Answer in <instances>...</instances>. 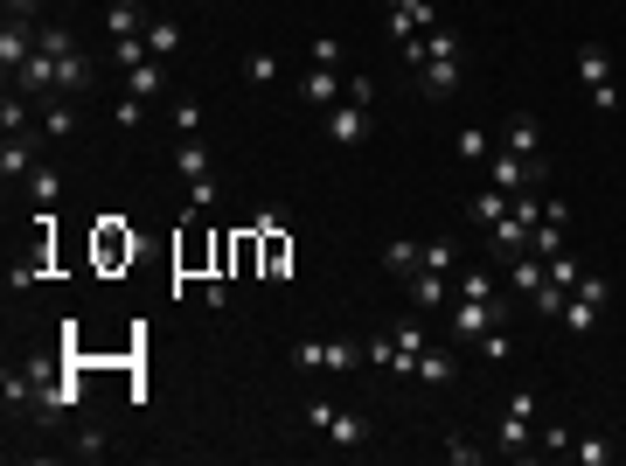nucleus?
<instances>
[{
	"mask_svg": "<svg viewBox=\"0 0 626 466\" xmlns=\"http://www.w3.org/2000/svg\"><path fill=\"white\" fill-rule=\"evenodd\" d=\"M446 460H453V466H480V460H487V446H473V439L453 432V439H446Z\"/></svg>",
	"mask_w": 626,
	"mask_h": 466,
	"instance_id": "39",
	"label": "nucleus"
},
{
	"mask_svg": "<svg viewBox=\"0 0 626 466\" xmlns=\"http://www.w3.org/2000/svg\"><path fill=\"white\" fill-rule=\"evenodd\" d=\"M578 77H585V91H592L599 112L620 105V77H613V49H606V42H585V49H578Z\"/></svg>",
	"mask_w": 626,
	"mask_h": 466,
	"instance_id": "2",
	"label": "nucleus"
},
{
	"mask_svg": "<svg viewBox=\"0 0 626 466\" xmlns=\"http://www.w3.org/2000/svg\"><path fill=\"white\" fill-rule=\"evenodd\" d=\"M42 133H49V140H77V112H70V98H49V105H42Z\"/></svg>",
	"mask_w": 626,
	"mask_h": 466,
	"instance_id": "22",
	"label": "nucleus"
},
{
	"mask_svg": "<svg viewBox=\"0 0 626 466\" xmlns=\"http://www.w3.org/2000/svg\"><path fill=\"white\" fill-rule=\"evenodd\" d=\"M307 56H313V63H327V70H341V42H334V35H313Z\"/></svg>",
	"mask_w": 626,
	"mask_h": 466,
	"instance_id": "44",
	"label": "nucleus"
},
{
	"mask_svg": "<svg viewBox=\"0 0 626 466\" xmlns=\"http://www.w3.org/2000/svg\"><path fill=\"white\" fill-rule=\"evenodd\" d=\"M613 453H620V446H613V439H599V432L571 446V460H578V466H613Z\"/></svg>",
	"mask_w": 626,
	"mask_h": 466,
	"instance_id": "28",
	"label": "nucleus"
},
{
	"mask_svg": "<svg viewBox=\"0 0 626 466\" xmlns=\"http://www.w3.org/2000/svg\"><path fill=\"white\" fill-rule=\"evenodd\" d=\"M460 160H473V167H487V133H480V126H460Z\"/></svg>",
	"mask_w": 626,
	"mask_h": 466,
	"instance_id": "37",
	"label": "nucleus"
},
{
	"mask_svg": "<svg viewBox=\"0 0 626 466\" xmlns=\"http://www.w3.org/2000/svg\"><path fill=\"white\" fill-rule=\"evenodd\" d=\"M77 397H84V390H77V376H49V383H42V397H35L42 425H63V418L77 411Z\"/></svg>",
	"mask_w": 626,
	"mask_h": 466,
	"instance_id": "8",
	"label": "nucleus"
},
{
	"mask_svg": "<svg viewBox=\"0 0 626 466\" xmlns=\"http://www.w3.org/2000/svg\"><path fill=\"white\" fill-rule=\"evenodd\" d=\"M35 28H42V21H14V14L0 21V70H7V84H14V70L35 56Z\"/></svg>",
	"mask_w": 626,
	"mask_h": 466,
	"instance_id": "5",
	"label": "nucleus"
},
{
	"mask_svg": "<svg viewBox=\"0 0 626 466\" xmlns=\"http://www.w3.org/2000/svg\"><path fill=\"white\" fill-rule=\"evenodd\" d=\"M28 112H42L35 98H21L14 84H7V98H0V133H28Z\"/></svg>",
	"mask_w": 626,
	"mask_h": 466,
	"instance_id": "21",
	"label": "nucleus"
},
{
	"mask_svg": "<svg viewBox=\"0 0 626 466\" xmlns=\"http://www.w3.org/2000/svg\"><path fill=\"white\" fill-rule=\"evenodd\" d=\"M460 300H501V279L494 272H460Z\"/></svg>",
	"mask_w": 626,
	"mask_h": 466,
	"instance_id": "29",
	"label": "nucleus"
},
{
	"mask_svg": "<svg viewBox=\"0 0 626 466\" xmlns=\"http://www.w3.org/2000/svg\"><path fill=\"white\" fill-rule=\"evenodd\" d=\"M425 265H432V272H446V279H453V237H432V244H425Z\"/></svg>",
	"mask_w": 626,
	"mask_h": 466,
	"instance_id": "41",
	"label": "nucleus"
},
{
	"mask_svg": "<svg viewBox=\"0 0 626 466\" xmlns=\"http://www.w3.org/2000/svg\"><path fill=\"white\" fill-rule=\"evenodd\" d=\"M501 320H508V300H460V293H453V334H473V341H480V334L501 327Z\"/></svg>",
	"mask_w": 626,
	"mask_h": 466,
	"instance_id": "4",
	"label": "nucleus"
},
{
	"mask_svg": "<svg viewBox=\"0 0 626 466\" xmlns=\"http://www.w3.org/2000/svg\"><path fill=\"white\" fill-rule=\"evenodd\" d=\"M606 307H613V279H599V272H585V279L571 286V300H564V313H557V320H564L571 334H592V327L606 320Z\"/></svg>",
	"mask_w": 626,
	"mask_h": 466,
	"instance_id": "1",
	"label": "nucleus"
},
{
	"mask_svg": "<svg viewBox=\"0 0 626 466\" xmlns=\"http://www.w3.org/2000/svg\"><path fill=\"white\" fill-rule=\"evenodd\" d=\"M383 265H390V272H418V265H425V244H411V237H390V244H383Z\"/></svg>",
	"mask_w": 626,
	"mask_h": 466,
	"instance_id": "24",
	"label": "nucleus"
},
{
	"mask_svg": "<svg viewBox=\"0 0 626 466\" xmlns=\"http://www.w3.org/2000/svg\"><path fill=\"white\" fill-rule=\"evenodd\" d=\"M508 265H515V272H508V279H515V293H522V300H536V293H543V279H550V265H543L536 251H522V258H508Z\"/></svg>",
	"mask_w": 626,
	"mask_h": 466,
	"instance_id": "18",
	"label": "nucleus"
},
{
	"mask_svg": "<svg viewBox=\"0 0 626 466\" xmlns=\"http://www.w3.org/2000/svg\"><path fill=\"white\" fill-rule=\"evenodd\" d=\"M174 133L181 140H202V105L195 98H174Z\"/></svg>",
	"mask_w": 626,
	"mask_h": 466,
	"instance_id": "31",
	"label": "nucleus"
},
{
	"mask_svg": "<svg viewBox=\"0 0 626 466\" xmlns=\"http://www.w3.org/2000/svg\"><path fill=\"white\" fill-rule=\"evenodd\" d=\"M543 174H550V160H522V154H501L487 160V181L501 188V195H522V188H543Z\"/></svg>",
	"mask_w": 626,
	"mask_h": 466,
	"instance_id": "3",
	"label": "nucleus"
},
{
	"mask_svg": "<svg viewBox=\"0 0 626 466\" xmlns=\"http://www.w3.org/2000/svg\"><path fill=\"white\" fill-rule=\"evenodd\" d=\"M98 251H105V265H112V258H133V230H126V237H119V230H105V237H98Z\"/></svg>",
	"mask_w": 626,
	"mask_h": 466,
	"instance_id": "42",
	"label": "nucleus"
},
{
	"mask_svg": "<svg viewBox=\"0 0 626 466\" xmlns=\"http://www.w3.org/2000/svg\"><path fill=\"white\" fill-rule=\"evenodd\" d=\"M369 348H348V341H327V369H355Z\"/></svg>",
	"mask_w": 626,
	"mask_h": 466,
	"instance_id": "43",
	"label": "nucleus"
},
{
	"mask_svg": "<svg viewBox=\"0 0 626 466\" xmlns=\"http://www.w3.org/2000/svg\"><path fill=\"white\" fill-rule=\"evenodd\" d=\"M439 14H432V0H397L390 7V42H411V35H425Z\"/></svg>",
	"mask_w": 626,
	"mask_h": 466,
	"instance_id": "12",
	"label": "nucleus"
},
{
	"mask_svg": "<svg viewBox=\"0 0 626 466\" xmlns=\"http://www.w3.org/2000/svg\"><path fill=\"white\" fill-rule=\"evenodd\" d=\"M411 376H418V383H453V355H446V348H425Z\"/></svg>",
	"mask_w": 626,
	"mask_h": 466,
	"instance_id": "27",
	"label": "nucleus"
},
{
	"mask_svg": "<svg viewBox=\"0 0 626 466\" xmlns=\"http://www.w3.org/2000/svg\"><path fill=\"white\" fill-rule=\"evenodd\" d=\"M258 237H265V279H286V237H279V216L272 209L258 216Z\"/></svg>",
	"mask_w": 626,
	"mask_h": 466,
	"instance_id": "17",
	"label": "nucleus"
},
{
	"mask_svg": "<svg viewBox=\"0 0 626 466\" xmlns=\"http://www.w3.org/2000/svg\"><path fill=\"white\" fill-rule=\"evenodd\" d=\"M147 49H154V63L174 56V49H181V28H174V21H147Z\"/></svg>",
	"mask_w": 626,
	"mask_h": 466,
	"instance_id": "30",
	"label": "nucleus"
},
{
	"mask_svg": "<svg viewBox=\"0 0 626 466\" xmlns=\"http://www.w3.org/2000/svg\"><path fill=\"white\" fill-rule=\"evenodd\" d=\"M160 84H167L160 63H133V70H126V98H160Z\"/></svg>",
	"mask_w": 626,
	"mask_h": 466,
	"instance_id": "26",
	"label": "nucleus"
},
{
	"mask_svg": "<svg viewBox=\"0 0 626 466\" xmlns=\"http://www.w3.org/2000/svg\"><path fill=\"white\" fill-rule=\"evenodd\" d=\"M35 167H42V160H35V140H28V133H7V147H0V181L14 188V181H28Z\"/></svg>",
	"mask_w": 626,
	"mask_h": 466,
	"instance_id": "10",
	"label": "nucleus"
},
{
	"mask_svg": "<svg viewBox=\"0 0 626 466\" xmlns=\"http://www.w3.org/2000/svg\"><path fill=\"white\" fill-rule=\"evenodd\" d=\"M425 348H432V334H425V320H418V313H411V320H404V327H397V355H404V362H397V376H411V369H418V355H425Z\"/></svg>",
	"mask_w": 626,
	"mask_h": 466,
	"instance_id": "15",
	"label": "nucleus"
},
{
	"mask_svg": "<svg viewBox=\"0 0 626 466\" xmlns=\"http://www.w3.org/2000/svg\"><path fill=\"white\" fill-rule=\"evenodd\" d=\"M70 453H77V460H105V453H112V439H105V432H91V425H84V432H77V439H70Z\"/></svg>",
	"mask_w": 626,
	"mask_h": 466,
	"instance_id": "35",
	"label": "nucleus"
},
{
	"mask_svg": "<svg viewBox=\"0 0 626 466\" xmlns=\"http://www.w3.org/2000/svg\"><path fill=\"white\" fill-rule=\"evenodd\" d=\"M300 98H307V105H320V112H334V105H341V70L313 63V70H307V84H300Z\"/></svg>",
	"mask_w": 626,
	"mask_h": 466,
	"instance_id": "13",
	"label": "nucleus"
},
{
	"mask_svg": "<svg viewBox=\"0 0 626 466\" xmlns=\"http://www.w3.org/2000/svg\"><path fill=\"white\" fill-rule=\"evenodd\" d=\"M383 7H397V0H383Z\"/></svg>",
	"mask_w": 626,
	"mask_h": 466,
	"instance_id": "49",
	"label": "nucleus"
},
{
	"mask_svg": "<svg viewBox=\"0 0 626 466\" xmlns=\"http://www.w3.org/2000/svg\"><path fill=\"white\" fill-rule=\"evenodd\" d=\"M320 439H334V446H362V439H369V425H362L355 411H327V425H320Z\"/></svg>",
	"mask_w": 626,
	"mask_h": 466,
	"instance_id": "19",
	"label": "nucleus"
},
{
	"mask_svg": "<svg viewBox=\"0 0 626 466\" xmlns=\"http://www.w3.org/2000/svg\"><path fill=\"white\" fill-rule=\"evenodd\" d=\"M418 91H425V98H453V91H460V49L418 63Z\"/></svg>",
	"mask_w": 626,
	"mask_h": 466,
	"instance_id": "9",
	"label": "nucleus"
},
{
	"mask_svg": "<svg viewBox=\"0 0 626 466\" xmlns=\"http://www.w3.org/2000/svg\"><path fill=\"white\" fill-rule=\"evenodd\" d=\"M293 362H300V369H327V341H300Z\"/></svg>",
	"mask_w": 626,
	"mask_h": 466,
	"instance_id": "45",
	"label": "nucleus"
},
{
	"mask_svg": "<svg viewBox=\"0 0 626 466\" xmlns=\"http://www.w3.org/2000/svg\"><path fill=\"white\" fill-rule=\"evenodd\" d=\"M543 265H550V286H564V293H571V286L585 279V265H578L571 251H557V258H543Z\"/></svg>",
	"mask_w": 626,
	"mask_h": 466,
	"instance_id": "33",
	"label": "nucleus"
},
{
	"mask_svg": "<svg viewBox=\"0 0 626 466\" xmlns=\"http://www.w3.org/2000/svg\"><path fill=\"white\" fill-rule=\"evenodd\" d=\"M508 202H515V195H501V188H494V181H487V188H480V195H473L467 209H473V216H480V223H487V230H494V223H501V216H508Z\"/></svg>",
	"mask_w": 626,
	"mask_h": 466,
	"instance_id": "25",
	"label": "nucleus"
},
{
	"mask_svg": "<svg viewBox=\"0 0 626 466\" xmlns=\"http://www.w3.org/2000/svg\"><path fill=\"white\" fill-rule=\"evenodd\" d=\"M480 355H487V362H508V334L487 327V334H480Z\"/></svg>",
	"mask_w": 626,
	"mask_h": 466,
	"instance_id": "47",
	"label": "nucleus"
},
{
	"mask_svg": "<svg viewBox=\"0 0 626 466\" xmlns=\"http://www.w3.org/2000/svg\"><path fill=\"white\" fill-rule=\"evenodd\" d=\"M105 28H112V42H119V35H147V14H140L133 0H112V7H105Z\"/></svg>",
	"mask_w": 626,
	"mask_h": 466,
	"instance_id": "20",
	"label": "nucleus"
},
{
	"mask_svg": "<svg viewBox=\"0 0 626 466\" xmlns=\"http://www.w3.org/2000/svg\"><path fill=\"white\" fill-rule=\"evenodd\" d=\"M404 293H411V313H432L453 300V286H446V272H432V265H418V272H404Z\"/></svg>",
	"mask_w": 626,
	"mask_h": 466,
	"instance_id": "6",
	"label": "nucleus"
},
{
	"mask_svg": "<svg viewBox=\"0 0 626 466\" xmlns=\"http://www.w3.org/2000/svg\"><path fill=\"white\" fill-rule=\"evenodd\" d=\"M174 167H181V181H209V147H202V140H181V147H174Z\"/></svg>",
	"mask_w": 626,
	"mask_h": 466,
	"instance_id": "23",
	"label": "nucleus"
},
{
	"mask_svg": "<svg viewBox=\"0 0 626 466\" xmlns=\"http://www.w3.org/2000/svg\"><path fill=\"white\" fill-rule=\"evenodd\" d=\"M7 14L14 21H35V0H7Z\"/></svg>",
	"mask_w": 626,
	"mask_h": 466,
	"instance_id": "48",
	"label": "nucleus"
},
{
	"mask_svg": "<svg viewBox=\"0 0 626 466\" xmlns=\"http://www.w3.org/2000/svg\"><path fill=\"white\" fill-rule=\"evenodd\" d=\"M244 77H251V84H272V77H279V56H272V49H251V56H244Z\"/></svg>",
	"mask_w": 626,
	"mask_h": 466,
	"instance_id": "34",
	"label": "nucleus"
},
{
	"mask_svg": "<svg viewBox=\"0 0 626 466\" xmlns=\"http://www.w3.org/2000/svg\"><path fill=\"white\" fill-rule=\"evenodd\" d=\"M536 453H557V460H571V425H543V432H536Z\"/></svg>",
	"mask_w": 626,
	"mask_h": 466,
	"instance_id": "36",
	"label": "nucleus"
},
{
	"mask_svg": "<svg viewBox=\"0 0 626 466\" xmlns=\"http://www.w3.org/2000/svg\"><path fill=\"white\" fill-rule=\"evenodd\" d=\"M369 362H383V369H397L404 355H397V334H383V341H369Z\"/></svg>",
	"mask_w": 626,
	"mask_h": 466,
	"instance_id": "46",
	"label": "nucleus"
},
{
	"mask_svg": "<svg viewBox=\"0 0 626 466\" xmlns=\"http://www.w3.org/2000/svg\"><path fill=\"white\" fill-rule=\"evenodd\" d=\"M564 300H571V293H564V286H550V279H543V293H536V300H529V307L543 313V320H557V313H564Z\"/></svg>",
	"mask_w": 626,
	"mask_h": 466,
	"instance_id": "40",
	"label": "nucleus"
},
{
	"mask_svg": "<svg viewBox=\"0 0 626 466\" xmlns=\"http://www.w3.org/2000/svg\"><path fill=\"white\" fill-rule=\"evenodd\" d=\"M56 91H63V98H77V91H91V56H84V49H70V56H56Z\"/></svg>",
	"mask_w": 626,
	"mask_h": 466,
	"instance_id": "14",
	"label": "nucleus"
},
{
	"mask_svg": "<svg viewBox=\"0 0 626 466\" xmlns=\"http://www.w3.org/2000/svg\"><path fill=\"white\" fill-rule=\"evenodd\" d=\"M140 119H147V98H119V105H112V126H119V133H133Z\"/></svg>",
	"mask_w": 626,
	"mask_h": 466,
	"instance_id": "38",
	"label": "nucleus"
},
{
	"mask_svg": "<svg viewBox=\"0 0 626 466\" xmlns=\"http://www.w3.org/2000/svg\"><path fill=\"white\" fill-rule=\"evenodd\" d=\"M494 453H508V460H536V432H529V418H522V411H508V418H501Z\"/></svg>",
	"mask_w": 626,
	"mask_h": 466,
	"instance_id": "11",
	"label": "nucleus"
},
{
	"mask_svg": "<svg viewBox=\"0 0 626 466\" xmlns=\"http://www.w3.org/2000/svg\"><path fill=\"white\" fill-rule=\"evenodd\" d=\"M327 140H334V147H362V140H369V112H362L355 98H341V105L327 112Z\"/></svg>",
	"mask_w": 626,
	"mask_h": 466,
	"instance_id": "7",
	"label": "nucleus"
},
{
	"mask_svg": "<svg viewBox=\"0 0 626 466\" xmlns=\"http://www.w3.org/2000/svg\"><path fill=\"white\" fill-rule=\"evenodd\" d=\"M508 154L543 160V126H536V112H515V126H508Z\"/></svg>",
	"mask_w": 626,
	"mask_h": 466,
	"instance_id": "16",
	"label": "nucleus"
},
{
	"mask_svg": "<svg viewBox=\"0 0 626 466\" xmlns=\"http://www.w3.org/2000/svg\"><path fill=\"white\" fill-rule=\"evenodd\" d=\"M28 195H35V202L49 209V202L63 195V174H56V167H35V174H28Z\"/></svg>",
	"mask_w": 626,
	"mask_h": 466,
	"instance_id": "32",
	"label": "nucleus"
}]
</instances>
